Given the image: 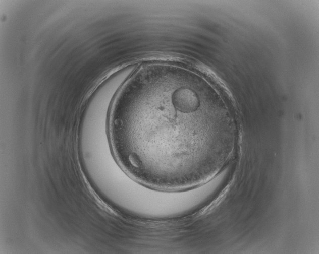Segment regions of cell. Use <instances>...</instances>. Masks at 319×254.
<instances>
[{
  "mask_svg": "<svg viewBox=\"0 0 319 254\" xmlns=\"http://www.w3.org/2000/svg\"><path fill=\"white\" fill-rule=\"evenodd\" d=\"M181 73L159 71L126 80L110 108L111 145L131 176L165 189L189 181L188 90Z\"/></svg>",
  "mask_w": 319,
  "mask_h": 254,
  "instance_id": "6da1fadb",
  "label": "cell"
}]
</instances>
